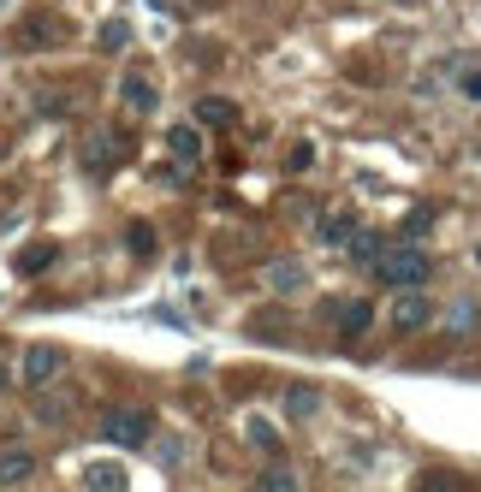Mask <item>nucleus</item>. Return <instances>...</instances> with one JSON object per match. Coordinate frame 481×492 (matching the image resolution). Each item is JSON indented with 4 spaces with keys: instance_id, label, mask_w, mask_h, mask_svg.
Returning <instances> with one entry per match:
<instances>
[{
    "instance_id": "1",
    "label": "nucleus",
    "mask_w": 481,
    "mask_h": 492,
    "mask_svg": "<svg viewBox=\"0 0 481 492\" xmlns=\"http://www.w3.org/2000/svg\"><path fill=\"white\" fill-rule=\"evenodd\" d=\"M101 439L119 451H143L149 439H155V415L143 404H107L101 409Z\"/></svg>"
},
{
    "instance_id": "2",
    "label": "nucleus",
    "mask_w": 481,
    "mask_h": 492,
    "mask_svg": "<svg viewBox=\"0 0 481 492\" xmlns=\"http://www.w3.org/2000/svg\"><path fill=\"white\" fill-rule=\"evenodd\" d=\"M375 273H381L393 291H404V285H422V279H428V250H416V243H386V255L375 261Z\"/></svg>"
},
{
    "instance_id": "3",
    "label": "nucleus",
    "mask_w": 481,
    "mask_h": 492,
    "mask_svg": "<svg viewBox=\"0 0 481 492\" xmlns=\"http://www.w3.org/2000/svg\"><path fill=\"white\" fill-rule=\"evenodd\" d=\"M428 321H434V303L422 296V285H404L398 303H393V326H398V333H422Z\"/></svg>"
},
{
    "instance_id": "4",
    "label": "nucleus",
    "mask_w": 481,
    "mask_h": 492,
    "mask_svg": "<svg viewBox=\"0 0 481 492\" xmlns=\"http://www.w3.org/2000/svg\"><path fill=\"white\" fill-rule=\"evenodd\" d=\"M60 368H66V351H60V344H30L24 351V386L60 380Z\"/></svg>"
},
{
    "instance_id": "5",
    "label": "nucleus",
    "mask_w": 481,
    "mask_h": 492,
    "mask_svg": "<svg viewBox=\"0 0 481 492\" xmlns=\"http://www.w3.org/2000/svg\"><path fill=\"white\" fill-rule=\"evenodd\" d=\"M60 42H66V24L54 13H30L18 24V48H60Z\"/></svg>"
},
{
    "instance_id": "6",
    "label": "nucleus",
    "mask_w": 481,
    "mask_h": 492,
    "mask_svg": "<svg viewBox=\"0 0 481 492\" xmlns=\"http://www.w3.org/2000/svg\"><path fill=\"white\" fill-rule=\"evenodd\" d=\"M327 314L339 321L345 338H363L368 326H375V303H368V296H356V303H327Z\"/></svg>"
},
{
    "instance_id": "7",
    "label": "nucleus",
    "mask_w": 481,
    "mask_h": 492,
    "mask_svg": "<svg viewBox=\"0 0 481 492\" xmlns=\"http://www.w3.org/2000/svg\"><path fill=\"white\" fill-rule=\"evenodd\" d=\"M119 101H125L131 113H143V119H149V113L161 107L155 84H149V77H143V71H125V77H119Z\"/></svg>"
},
{
    "instance_id": "8",
    "label": "nucleus",
    "mask_w": 481,
    "mask_h": 492,
    "mask_svg": "<svg viewBox=\"0 0 481 492\" xmlns=\"http://www.w3.org/2000/svg\"><path fill=\"white\" fill-rule=\"evenodd\" d=\"M197 125H214V131L238 125V101H227V96H202V101H197Z\"/></svg>"
},
{
    "instance_id": "9",
    "label": "nucleus",
    "mask_w": 481,
    "mask_h": 492,
    "mask_svg": "<svg viewBox=\"0 0 481 492\" xmlns=\"http://www.w3.org/2000/svg\"><path fill=\"white\" fill-rule=\"evenodd\" d=\"M386 243H393L386 232H363V225H356V238L345 243V250H351V261H356V268H375V261L386 255Z\"/></svg>"
},
{
    "instance_id": "10",
    "label": "nucleus",
    "mask_w": 481,
    "mask_h": 492,
    "mask_svg": "<svg viewBox=\"0 0 481 492\" xmlns=\"http://www.w3.org/2000/svg\"><path fill=\"white\" fill-rule=\"evenodd\" d=\"M315 238H321V243H327V250H345V243H351V238H356V214H351V208H339V214H327V220H321V232H315Z\"/></svg>"
},
{
    "instance_id": "11",
    "label": "nucleus",
    "mask_w": 481,
    "mask_h": 492,
    "mask_svg": "<svg viewBox=\"0 0 481 492\" xmlns=\"http://www.w3.org/2000/svg\"><path fill=\"white\" fill-rule=\"evenodd\" d=\"M54 255H60V243H48V238H42V243H24L13 268L24 273V279H36V273H48V268H54Z\"/></svg>"
},
{
    "instance_id": "12",
    "label": "nucleus",
    "mask_w": 481,
    "mask_h": 492,
    "mask_svg": "<svg viewBox=\"0 0 481 492\" xmlns=\"http://www.w3.org/2000/svg\"><path fill=\"white\" fill-rule=\"evenodd\" d=\"M167 149H172V160H184V167H190V160H202V131L197 125H172L167 131Z\"/></svg>"
},
{
    "instance_id": "13",
    "label": "nucleus",
    "mask_w": 481,
    "mask_h": 492,
    "mask_svg": "<svg viewBox=\"0 0 481 492\" xmlns=\"http://www.w3.org/2000/svg\"><path fill=\"white\" fill-rule=\"evenodd\" d=\"M30 475H36V457H30V451H18V445L0 451V487H13V480H30Z\"/></svg>"
},
{
    "instance_id": "14",
    "label": "nucleus",
    "mask_w": 481,
    "mask_h": 492,
    "mask_svg": "<svg viewBox=\"0 0 481 492\" xmlns=\"http://www.w3.org/2000/svg\"><path fill=\"white\" fill-rule=\"evenodd\" d=\"M315 404H321V397H315V386H291V392H285V415H298V422H310Z\"/></svg>"
},
{
    "instance_id": "15",
    "label": "nucleus",
    "mask_w": 481,
    "mask_h": 492,
    "mask_svg": "<svg viewBox=\"0 0 481 492\" xmlns=\"http://www.w3.org/2000/svg\"><path fill=\"white\" fill-rule=\"evenodd\" d=\"M119 155V142H107V137H89L84 142V167L89 172H107V160H114Z\"/></svg>"
},
{
    "instance_id": "16",
    "label": "nucleus",
    "mask_w": 481,
    "mask_h": 492,
    "mask_svg": "<svg viewBox=\"0 0 481 492\" xmlns=\"http://www.w3.org/2000/svg\"><path fill=\"white\" fill-rule=\"evenodd\" d=\"M96 42L107 48V54H119V48L131 42V24H125V18H107V24H101V36H96Z\"/></svg>"
},
{
    "instance_id": "17",
    "label": "nucleus",
    "mask_w": 481,
    "mask_h": 492,
    "mask_svg": "<svg viewBox=\"0 0 481 492\" xmlns=\"http://www.w3.org/2000/svg\"><path fill=\"white\" fill-rule=\"evenodd\" d=\"M84 487H125V469H114V463H89V469H84Z\"/></svg>"
},
{
    "instance_id": "18",
    "label": "nucleus",
    "mask_w": 481,
    "mask_h": 492,
    "mask_svg": "<svg viewBox=\"0 0 481 492\" xmlns=\"http://www.w3.org/2000/svg\"><path fill=\"white\" fill-rule=\"evenodd\" d=\"M125 243H131V255H155V225H131V232H125Z\"/></svg>"
},
{
    "instance_id": "19",
    "label": "nucleus",
    "mask_w": 481,
    "mask_h": 492,
    "mask_svg": "<svg viewBox=\"0 0 481 492\" xmlns=\"http://www.w3.org/2000/svg\"><path fill=\"white\" fill-rule=\"evenodd\" d=\"M244 433H250V445H262V451H268V457L280 451V433H273L268 422H244Z\"/></svg>"
},
{
    "instance_id": "20",
    "label": "nucleus",
    "mask_w": 481,
    "mask_h": 492,
    "mask_svg": "<svg viewBox=\"0 0 481 492\" xmlns=\"http://www.w3.org/2000/svg\"><path fill=\"white\" fill-rule=\"evenodd\" d=\"M428 225H434V208H411V220H404V238H422Z\"/></svg>"
},
{
    "instance_id": "21",
    "label": "nucleus",
    "mask_w": 481,
    "mask_h": 492,
    "mask_svg": "<svg viewBox=\"0 0 481 492\" xmlns=\"http://www.w3.org/2000/svg\"><path fill=\"white\" fill-rule=\"evenodd\" d=\"M476 321H481V314L469 309V303H458V309L446 314V326H452V333H469V326H476Z\"/></svg>"
},
{
    "instance_id": "22",
    "label": "nucleus",
    "mask_w": 481,
    "mask_h": 492,
    "mask_svg": "<svg viewBox=\"0 0 481 492\" xmlns=\"http://www.w3.org/2000/svg\"><path fill=\"white\" fill-rule=\"evenodd\" d=\"M262 487H298V475H291V469H268V475H262Z\"/></svg>"
},
{
    "instance_id": "23",
    "label": "nucleus",
    "mask_w": 481,
    "mask_h": 492,
    "mask_svg": "<svg viewBox=\"0 0 481 492\" xmlns=\"http://www.w3.org/2000/svg\"><path fill=\"white\" fill-rule=\"evenodd\" d=\"M310 160H315V149H310V142H298V149H291V172H303Z\"/></svg>"
},
{
    "instance_id": "24",
    "label": "nucleus",
    "mask_w": 481,
    "mask_h": 492,
    "mask_svg": "<svg viewBox=\"0 0 481 492\" xmlns=\"http://www.w3.org/2000/svg\"><path fill=\"white\" fill-rule=\"evenodd\" d=\"M298 279H303L298 268H273V285H280V291H291V285H298Z\"/></svg>"
},
{
    "instance_id": "25",
    "label": "nucleus",
    "mask_w": 481,
    "mask_h": 492,
    "mask_svg": "<svg viewBox=\"0 0 481 492\" xmlns=\"http://www.w3.org/2000/svg\"><path fill=\"white\" fill-rule=\"evenodd\" d=\"M13 392V374H6V362H0V397Z\"/></svg>"
},
{
    "instance_id": "26",
    "label": "nucleus",
    "mask_w": 481,
    "mask_h": 492,
    "mask_svg": "<svg viewBox=\"0 0 481 492\" xmlns=\"http://www.w3.org/2000/svg\"><path fill=\"white\" fill-rule=\"evenodd\" d=\"M464 89H469V96H476V101H481V71H476V77H469V84H464Z\"/></svg>"
}]
</instances>
